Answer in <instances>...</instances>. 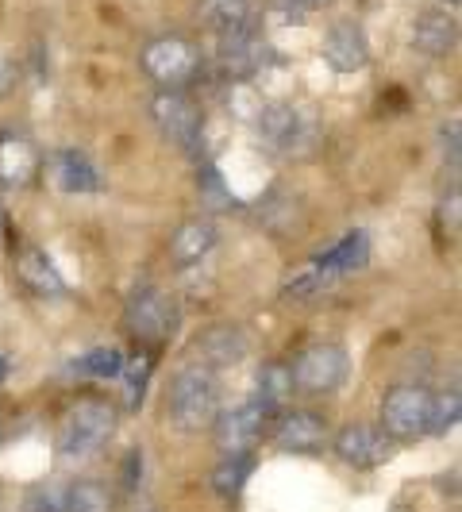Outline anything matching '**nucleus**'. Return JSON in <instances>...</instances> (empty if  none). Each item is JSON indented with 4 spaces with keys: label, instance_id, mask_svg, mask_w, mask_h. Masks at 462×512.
<instances>
[{
    "label": "nucleus",
    "instance_id": "f257e3e1",
    "mask_svg": "<svg viewBox=\"0 0 462 512\" xmlns=\"http://www.w3.org/2000/svg\"><path fill=\"white\" fill-rule=\"evenodd\" d=\"M166 412L181 432H201L212 428V420L220 416V385L208 366H185L174 374L170 393H166Z\"/></svg>",
    "mask_w": 462,
    "mask_h": 512
},
{
    "label": "nucleus",
    "instance_id": "f03ea898",
    "mask_svg": "<svg viewBox=\"0 0 462 512\" xmlns=\"http://www.w3.org/2000/svg\"><path fill=\"white\" fill-rule=\"evenodd\" d=\"M255 131L258 143L270 154H282V158H297V154H308L320 139V124L316 116L301 108V104H258L255 116Z\"/></svg>",
    "mask_w": 462,
    "mask_h": 512
},
{
    "label": "nucleus",
    "instance_id": "7ed1b4c3",
    "mask_svg": "<svg viewBox=\"0 0 462 512\" xmlns=\"http://www.w3.org/2000/svg\"><path fill=\"white\" fill-rule=\"evenodd\" d=\"M112 436H116V409L104 397H77L62 416L58 451L66 459H89L104 451Z\"/></svg>",
    "mask_w": 462,
    "mask_h": 512
},
{
    "label": "nucleus",
    "instance_id": "20e7f679",
    "mask_svg": "<svg viewBox=\"0 0 462 512\" xmlns=\"http://www.w3.org/2000/svg\"><path fill=\"white\" fill-rule=\"evenodd\" d=\"M139 62H143V74L151 81H158L162 89H181V93L201 77V66H205L197 43L185 39V35H158V39H151L139 54Z\"/></svg>",
    "mask_w": 462,
    "mask_h": 512
},
{
    "label": "nucleus",
    "instance_id": "39448f33",
    "mask_svg": "<svg viewBox=\"0 0 462 512\" xmlns=\"http://www.w3.org/2000/svg\"><path fill=\"white\" fill-rule=\"evenodd\" d=\"M151 120L158 135L166 143H174L178 151L197 154L201 139H205V112L197 108V101L181 89H162L151 101Z\"/></svg>",
    "mask_w": 462,
    "mask_h": 512
},
{
    "label": "nucleus",
    "instance_id": "423d86ee",
    "mask_svg": "<svg viewBox=\"0 0 462 512\" xmlns=\"http://www.w3.org/2000/svg\"><path fill=\"white\" fill-rule=\"evenodd\" d=\"M178 320H181V312H178V305H174V297L162 293L158 285H139L128 297V308H124L128 332L135 335L139 343H147V347L166 343L170 335L178 332Z\"/></svg>",
    "mask_w": 462,
    "mask_h": 512
},
{
    "label": "nucleus",
    "instance_id": "0eeeda50",
    "mask_svg": "<svg viewBox=\"0 0 462 512\" xmlns=\"http://www.w3.org/2000/svg\"><path fill=\"white\" fill-rule=\"evenodd\" d=\"M436 393L424 385H401L382 401V432L389 439H420L432 432Z\"/></svg>",
    "mask_w": 462,
    "mask_h": 512
},
{
    "label": "nucleus",
    "instance_id": "6e6552de",
    "mask_svg": "<svg viewBox=\"0 0 462 512\" xmlns=\"http://www.w3.org/2000/svg\"><path fill=\"white\" fill-rule=\"evenodd\" d=\"M347 351L339 343H316V347H305L293 366H289V378H293V389L297 393H308V397H320V393H332L343 385L347 378Z\"/></svg>",
    "mask_w": 462,
    "mask_h": 512
},
{
    "label": "nucleus",
    "instance_id": "1a4fd4ad",
    "mask_svg": "<svg viewBox=\"0 0 462 512\" xmlns=\"http://www.w3.org/2000/svg\"><path fill=\"white\" fill-rule=\"evenodd\" d=\"M216 62H220L224 77H231V81H247V77H255L258 70H262V62H266L262 24L255 20V24L239 27V31L220 35V39H216Z\"/></svg>",
    "mask_w": 462,
    "mask_h": 512
},
{
    "label": "nucleus",
    "instance_id": "9d476101",
    "mask_svg": "<svg viewBox=\"0 0 462 512\" xmlns=\"http://www.w3.org/2000/svg\"><path fill=\"white\" fill-rule=\"evenodd\" d=\"M270 412L262 409L258 401H243L239 409L220 412L212 420V436H216V447L224 455H251V447L258 443L262 428H266Z\"/></svg>",
    "mask_w": 462,
    "mask_h": 512
},
{
    "label": "nucleus",
    "instance_id": "9b49d317",
    "mask_svg": "<svg viewBox=\"0 0 462 512\" xmlns=\"http://www.w3.org/2000/svg\"><path fill=\"white\" fill-rule=\"evenodd\" d=\"M320 54L335 74H359L370 62V39L359 20H335L320 39Z\"/></svg>",
    "mask_w": 462,
    "mask_h": 512
},
{
    "label": "nucleus",
    "instance_id": "f8f14e48",
    "mask_svg": "<svg viewBox=\"0 0 462 512\" xmlns=\"http://www.w3.org/2000/svg\"><path fill=\"white\" fill-rule=\"evenodd\" d=\"M332 451L347 466L355 470H370V466H382L393 455V439L385 436L382 428H370V424H347L339 428V436L332 439Z\"/></svg>",
    "mask_w": 462,
    "mask_h": 512
},
{
    "label": "nucleus",
    "instance_id": "ddd939ff",
    "mask_svg": "<svg viewBox=\"0 0 462 512\" xmlns=\"http://www.w3.org/2000/svg\"><path fill=\"white\" fill-rule=\"evenodd\" d=\"M409 43L416 54L424 58H447L459 47V24L447 8H420L412 20Z\"/></svg>",
    "mask_w": 462,
    "mask_h": 512
},
{
    "label": "nucleus",
    "instance_id": "4468645a",
    "mask_svg": "<svg viewBox=\"0 0 462 512\" xmlns=\"http://www.w3.org/2000/svg\"><path fill=\"white\" fill-rule=\"evenodd\" d=\"M274 443L289 451V455H316L328 443V424L324 416H316L312 409H293L278 416L274 428Z\"/></svg>",
    "mask_w": 462,
    "mask_h": 512
},
{
    "label": "nucleus",
    "instance_id": "2eb2a0df",
    "mask_svg": "<svg viewBox=\"0 0 462 512\" xmlns=\"http://www.w3.org/2000/svg\"><path fill=\"white\" fill-rule=\"evenodd\" d=\"M39 166H43V154H39V147L27 135L0 131V185L24 189V185L35 181Z\"/></svg>",
    "mask_w": 462,
    "mask_h": 512
},
{
    "label": "nucleus",
    "instance_id": "dca6fc26",
    "mask_svg": "<svg viewBox=\"0 0 462 512\" xmlns=\"http://www.w3.org/2000/svg\"><path fill=\"white\" fill-rule=\"evenodd\" d=\"M197 359L201 366H235V362L247 359V351H251V339L243 335V328H235V324H216V328H208L201 339H197Z\"/></svg>",
    "mask_w": 462,
    "mask_h": 512
},
{
    "label": "nucleus",
    "instance_id": "f3484780",
    "mask_svg": "<svg viewBox=\"0 0 462 512\" xmlns=\"http://www.w3.org/2000/svg\"><path fill=\"white\" fill-rule=\"evenodd\" d=\"M51 178L62 193H97V189H101L97 166L81 151H74V147L51 154Z\"/></svg>",
    "mask_w": 462,
    "mask_h": 512
},
{
    "label": "nucleus",
    "instance_id": "a211bd4d",
    "mask_svg": "<svg viewBox=\"0 0 462 512\" xmlns=\"http://www.w3.org/2000/svg\"><path fill=\"white\" fill-rule=\"evenodd\" d=\"M16 278H20L24 289H31L35 297H62V293H66V282H62L58 266H54L39 247H24V251L16 255Z\"/></svg>",
    "mask_w": 462,
    "mask_h": 512
},
{
    "label": "nucleus",
    "instance_id": "6ab92c4d",
    "mask_svg": "<svg viewBox=\"0 0 462 512\" xmlns=\"http://www.w3.org/2000/svg\"><path fill=\"white\" fill-rule=\"evenodd\" d=\"M216 247V224L205 220V216H197V220H185L174 235H170V262L174 266H193V262H201Z\"/></svg>",
    "mask_w": 462,
    "mask_h": 512
},
{
    "label": "nucleus",
    "instance_id": "aec40b11",
    "mask_svg": "<svg viewBox=\"0 0 462 512\" xmlns=\"http://www.w3.org/2000/svg\"><path fill=\"white\" fill-rule=\"evenodd\" d=\"M197 16L208 31L228 35V31H239V27L255 24L258 20V4L255 0H197Z\"/></svg>",
    "mask_w": 462,
    "mask_h": 512
},
{
    "label": "nucleus",
    "instance_id": "412c9836",
    "mask_svg": "<svg viewBox=\"0 0 462 512\" xmlns=\"http://www.w3.org/2000/svg\"><path fill=\"white\" fill-rule=\"evenodd\" d=\"M324 274H332V278H339V274H351V270H362L366 262H370V239H366V231H347L335 247H328L324 255L312 258Z\"/></svg>",
    "mask_w": 462,
    "mask_h": 512
},
{
    "label": "nucleus",
    "instance_id": "4be33fe9",
    "mask_svg": "<svg viewBox=\"0 0 462 512\" xmlns=\"http://www.w3.org/2000/svg\"><path fill=\"white\" fill-rule=\"evenodd\" d=\"M289 393H293V378H289V366L282 362H266L262 370H258V393L251 401H258L262 409L270 412H282V405L289 401Z\"/></svg>",
    "mask_w": 462,
    "mask_h": 512
},
{
    "label": "nucleus",
    "instance_id": "5701e85b",
    "mask_svg": "<svg viewBox=\"0 0 462 512\" xmlns=\"http://www.w3.org/2000/svg\"><path fill=\"white\" fill-rule=\"evenodd\" d=\"M62 512H112V493L93 482V478H81L66 486V509Z\"/></svg>",
    "mask_w": 462,
    "mask_h": 512
},
{
    "label": "nucleus",
    "instance_id": "b1692460",
    "mask_svg": "<svg viewBox=\"0 0 462 512\" xmlns=\"http://www.w3.org/2000/svg\"><path fill=\"white\" fill-rule=\"evenodd\" d=\"M251 470H255V459H251V455H228V459L212 470V489H216L220 497H235V493L243 489V482L251 478Z\"/></svg>",
    "mask_w": 462,
    "mask_h": 512
},
{
    "label": "nucleus",
    "instance_id": "393cba45",
    "mask_svg": "<svg viewBox=\"0 0 462 512\" xmlns=\"http://www.w3.org/2000/svg\"><path fill=\"white\" fill-rule=\"evenodd\" d=\"M328 282H332V274H324L316 262H305V266H297V270L285 278L282 293H285V301H305L312 293H320Z\"/></svg>",
    "mask_w": 462,
    "mask_h": 512
},
{
    "label": "nucleus",
    "instance_id": "a878e982",
    "mask_svg": "<svg viewBox=\"0 0 462 512\" xmlns=\"http://www.w3.org/2000/svg\"><path fill=\"white\" fill-rule=\"evenodd\" d=\"M124 362L128 359H124L116 347H93V351H85V355L74 362V370L77 374H89V378H120Z\"/></svg>",
    "mask_w": 462,
    "mask_h": 512
},
{
    "label": "nucleus",
    "instance_id": "bb28decb",
    "mask_svg": "<svg viewBox=\"0 0 462 512\" xmlns=\"http://www.w3.org/2000/svg\"><path fill=\"white\" fill-rule=\"evenodd\" d=\"M151 370H154V355L151 351H139L131 362H124V385H128V409H139L143 397H147V382H151Z\"/></svg>",
    "mask_w": 462,
    "mask_h": 512
},
{
    "label": "nucleus",
    "instance_id": "cd10ccee",
    "mask_svg": "<svg viewBox=\"0 0 462 512\" xmlns=\"http://www.w3.org/2000/svg\"><path fill=\"white\" fill-rule=\"evenodd\" d=\"M66 509V486H35L24 497V512H62Z\"/></svg>",
    "mask_w": 462,
    "mask_h": 512
},
{
    "label": "nucleus",
    "instance_id": "c85d7f7f",
    "mask_svg": "<svg viewBox=\"0 0 462 512\" xmlns=\"http://www.w3.org/2000/svg\"><path fill=\"white\" fill-rule=\"evenodd\" d=\"M459 412H462L459 389L439 393L436 409H432V432H447V428H455V424H459Z\"/></svg>",
    "mask_w": 462,
    "mask_h": 512
},
{
    "label": "nucleus",
    "instance_id": "c756f323",
    "mask_svg": "<svg viewBox=\"0 0 462 512\" xmlns=\"http://www.w3.org/2000/svg\"><path fill=\"white\" fill-rule=\"evenodd\" d=\"M197 185H201V197L205 201H212V208H231L235 201H231V193L224 189V181H220V174L212 170V166H201V178H197Z\"/></svg>",
    "mask_w": 462,
    "mask_h": 512
},
{
    "label": "nucleus",
    "instance_id": "7c9ffc66",
    "mask_svg": "<svg viewBox=\"0 0 462 512\" xmlns=\"http://www.w3.org/2000/svg\"><path fill=\"white\" fill-rule=\"evenodd\" d=\"M16 85H20V70H16V62L0 54V101H4V97H12V93H16Z\"/></svg>",
    "mask_w": 462,
    "mask_h": 512
},
{
    "label": "nucleus",
    "instance_id": "2f4dec72",
    "mask_svg": "<svg viewBox=\"0 0 462 512\" xmlns=\"http://www.w3.org/2000/svg\"><path fill=\"white\" fill-rule=\"evenodd\" d=\"M443 154L451 158V170H459V120L443 128Z\"/></svg>",
    "mask_w": 462,
    "mask_h": 512
},
{
    "label": "nucleus",
    "instance_id": "473e14b6",
    "mask_svg": "<svg viewBox=\"0 0 462 512\" xmlns=\"http://www.w3.org/2000/svg\"><path fill=\"white\" fill-rule=\"evenodd\" d=\"M451 216V231H459V189H451V197L443 201V220Z\"/></svg>",
    "mask_w": 462,
    "mask_h": 512
},
{
    "label": "nucleus",
    "instance_id": "72a5a7b5",
    "mask_svg": "<svg viewBox=\"0 0 462 512\" xmlns=\"http://www.w3.org/2000/svg\"><path fill=\"white\" fill-rule=\"evenodd\" d=\"M297 8H305V12H316V8H328V4H335V0H293Z\"/></svg>",
    "mask_w": 462,
    "mask_h": 512
},
{
    "label": "nucleus",
    "instance_id": "f704fd0d",
    "mask_svg": "<svg viewBox=\"0 0 462 512\" xmlns=\"http://www.w3.org/2000/svg\"><path fill=\"white\" fill-rule=\"evenodd\" d=\"M4 374H8V362L0 359V382H4Z\"/></svg>",
    "mask_w": 462,
    "mask_h": 512
},
{
    "label": "nucleus",
    "instance_id": "c9c22d12",
    "mask_svg": "<svg viewBox=\"0 0 462 512\" xmlns=\"http://www.w3.org/2000/svg\"><path fill=\"white\" fill-rule=\"evenodd\" d=\"M443 4H447V8H459V0H443Z\"/></svg>",
    "mask_w": 462,
    "mask_h": 512
},
{
    "label": "nucleus",
    "instance_id": "e433bc0d",
    "mask_svg": "<svg viewBox=\"0 0 462 512\" xmlns=\"http://www.w3.org/2000/svg\"><path fill=\"white\" fill-rule=\"evenodd\" d=\"M0 501H4V497H0Z\"/></svg>",
    "mask_w": 462,
    "mask_h": 512
}]
</instances>
